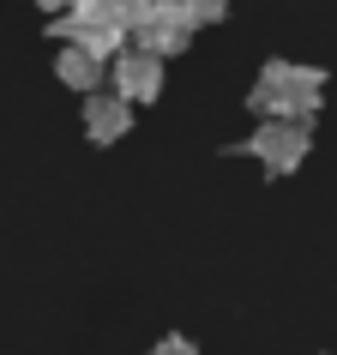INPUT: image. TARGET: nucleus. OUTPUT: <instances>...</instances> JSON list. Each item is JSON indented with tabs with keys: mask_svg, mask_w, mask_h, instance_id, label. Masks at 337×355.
Masks as SVG:
<instances>
[{
	"mask_svg": "<svg viewBox=\"0 0 337 355\" xmlns=\"http://www.w3.org/2000/svg\"><path fill=\"white\" fill-rule=\"evenodd\" d=\"M325 85H331L325 67L265 60L259 78L247 85V114H253V121H259V114H271V121H319V109H325Z\"/></svg>",
	"mask_w": 337,
	"mask_h": 355,
	"instance_id": "1",
	"label": "nucleus"
},
{
	"mask_svg": "<svg viewBox=\"0 0 337 355\" xmlns=\"http://www.w3.org/2000/svg\"><path fill=\"white\" fill-rule=\"evenodd\" d=\"M307 150H313V121H271V114H259V127L235 145V157H253L265 175L283 181V175H295L307 163Z\"/></svg>",
	"mask_w": 337,
	"mask_h": 355,
	"instance_id": "2",
	"label": "nucleus"
},
{
	"mask_svg": "<svg viewBox=\"0 0 337 355\" xmlns=\"http://www.w3.org/2000/svg\"><path fill=\"white\" fill-rule=\"evenodd\" d=\"M193 37H199V31H193V19L175 6V0H145L139 19L127 24V49H145V55H157V60L187 55Z\"/></svg>",
	"mask_w": 337,
	"mask_h": 355,
	"instance_id": "3",
	"label": "nucleus"
},
{
	"mask_svg": "<svg viewBox=\"0 0 337 355\" xmlns=\"http://www.w3.org/2000/svg\"><path fill=\"white\" fill-rule=\"evenodd\" d=\"M163 67L168 60H157V55H145V49H121V55L103 67V85H109L121 103H132V109H150V103H163Z\"/></svg>",
	"mask_w": 337,
	"mask_h": 355,
	"instance_id": "4",
	"label": "nucleus"
},
{
	"mask_svg": "<svg viewBox=\"0 0 337 355\" xmlns=\"http://www.w3.org/2000/svg\"><path fill=\"white\" fill-rule=\"evenodd\" d=\"M85 109H78V127H85V139H91L96 150H109V145H121V139H132V103H121V96L109 91V85H96V91H85L78 96Z\"/></svg>",
	"mask_w": 337,
	"mask_h": 355,
	"instance_id": "5",
	"label": "nucleus"
},
{
	"mask_svg": "<svg viewBox=\"0 0 337 355\" xmlns=\"http://www.w3.org/2000/svg\"><path fill=\"white\" fill-rule=\"evenodd\" d=\"M55 78L67 85V91H96L103 85V60L96 55H85V49H73V42H60V55H55Z\"/></svg>",
	"mask_w": 337,
	"mask_h": 355,
	"instance_id": "6",
	"label": "nucleus"
},
{
	"mask_svg": "<svg viewBox=\"0 0 337 355\" xmlns=\"http://www.w3.org/2000/svg\"><path fill=\"white\" fill-rule=\"evenodd\" d=\"M139 6H145V0H67L60 12L78 19V24H121V31H127V24L139 19Z\"/></svg>",
	"mask_w": 337,
	"mask_h": 355,
	"instance_id": "7",
	"label": "nucleus"
},
{
	"mask_svg": "<svg viewBox=\"0 0 337 355\" xmlns=\"http://www.w3.org/2000/svg\"><path fill=\"white\" fill-rule=\"evenodd\" d=\"M175 6L193 19V31H211V24L229 19V0H175Z\"/></svg>",
	"mask_w": 337,
	"mask_h": 355,
	"instance_id": "8",
	"label": "nucleus"
},
{
	"mask_svg": "<svg viewBox=\"0 0 337 355\" xmlns=\"http://www.w3.org/2000/svg\"><path fill=\"white\" fill-rule=\"evenodd\" d=\"M150 355H205V349H199L187 331H163L157 343H150Z\"/></svg>",
	"mask_w": 337,
	"mask_h": 355,
	"instance_id": "9",
	"label": "nucleus"
}]
</instances>
